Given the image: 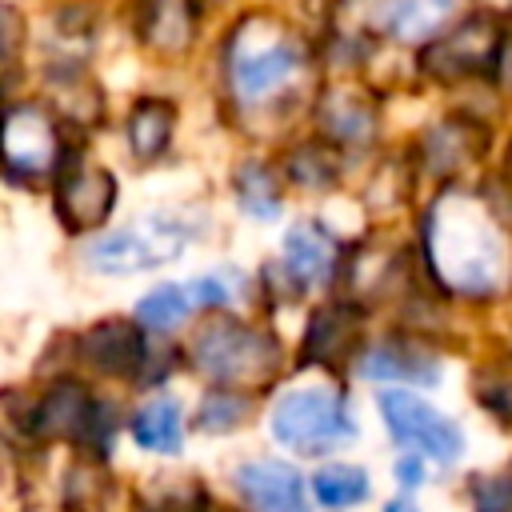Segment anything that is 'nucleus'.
<instances>
[{
    "label": "nucleus",
    "mask_w": 512,
    "mask_h": 512,
    "mask_svg": "<svg viewBox=\"0 0 512 512\" xmlns=\"http://www.w3.org/2000/svg\"><path fill=\"white\" fill-rule=\"evenodd\" d=\"M368 408L392 452L424 456L436 468V476H460L468 468L472 432L436 396L412 388H380L368 392Z\"/></svg>",
    "instance_id": "1a4fd4ad"
},
{
    "label": "nucleus",
    "mask_w": 512,
    "mask_h": 512,
    "mask_svg": "<svg viewBox=\"0 0 512 512\" xmlns=\"http://www.w3.org/2000/svg\"><path fill=\"white\" fill-rule=\"evenodd\" d=\"M224 496L240 512H316L308 500V468L264 444L224 464Z\"/></svg>",
    "instance_id": "f3484780"
},
{
    "label": "nucleus",
    "mask_w": 512,
    "mask_h": 512,
    "mask_svg": "<svg viewBox=\"0 0 512 512\" xmlns=\"http://www.w3.org/2000/svg\"><path fill=\"white\" fill-rule=\"evenodd\" d=\"M124 20L140 56L160 68L200 64L216 28L200 0H124Z\"/></svg>",
    "instance_id": "2eb2a0df"
},
{
    "label": "nucleus",
    "mask_w": 512,
    "mask_h": 512,
    "mask_svg": "<svg viewBox=\"0 0 512 512\" xmlns=\"http://www.w3.org/2000/svg\"><path fill=\"white\" fill-rule=\"evenodd\" d=\"M508 460H512V456H508Z\"/></svg>",
    "instance_id": "79ce46f5"
},
{
    "label": "nucleus",
    "mask_w": 512,
    "mask_h": 512,
    "mask_svg": "<svg viewBox=\"0 0 512 512\" xmlns=\"http://www.w3.org/2000/svg\"><path fill=\"white\" fill-rule=\"evenodd\" d=\"M372 316L356 308L344 296L312 300L296 324L288 328L292 340V368L296 372H324V376H348L352 356L360 352L364 336L372 332Z\"/></svg>",
    "instance_id": "4468645a"
},
{
    "label": "nucleus",
    "mask_w": 512,
    "mask_h": 512,
    "mask_svg": "<svg viewBox=\"0 0 512 512\" xmlns=\"http://www.w3.org/2000/svg\"><path fill=\"white\" fill-rule=\"evenodd\" d=\"M224 200H228V212L240 224L280 228L296 212V200H292V192L280 176L276 148L236 144L228 164H224Z\"/></svg>",
    "instance_id": "6ab92c4d"
},
{
    "label": "nucleus",
    "mask_w": 512,
    "mask_h": 512,
    "mask_svg": "<svg viewBox=\"0 0 512 512\" xmlns=\"http://www.w3.org/2000/svg\"><path fill=\"white\" fill-rule=\"evenodd\" d=\"M496 172L512 184V116L504 120V128H500V148H496Z\"/></svg>",
    "instance_id": "c9c22d12"
},
{
    "label": "nucleus",
    "mask_w": 512,
    "mask_h": 512,
    "mask_svg": "<svg viewBox=\"0 0 512 512\" xmlns=\"http://www.w3.org/2000/svg\"><path fill=\"white\" fill-rule=\"evenodd\" d=\"M352 236H360V232L340 224L332 204H324V208H296L276 228L272 256L308 292V300H324V296H336V288H340Z\"/></svg>",
    "instance_id": "f8f14e48"
},
{
    "label": "nucleus",
    "mask_w": 512,
    "mask_h": 512,
    "mask_svg": "<svg viewBox=\"0 0 512 512\" xmlns=\"http://www.w3.org/2000/svg\"><path fill=\"white\" fill-rule=\"evenodd\" d=\"M20 40H24V20L16 8L0 4V60H12L20 52Z\"/></svg>",
    "instance_id": "f704fd0d"
},
{
    "label": "nucleus",
    "mask_w": 512,
    "mask_h": 512,
    "mask_svg": "<svg viewBox=\"0 0 512 512\" xmlns=\"http://www.w3.org/2000/svg\"><path fill=\"white\" fill-rule=\"evenodd\" d=\"M52 212L60 220V228L76 240H92L104 228H112L116 208H120V176L92 160L88 148H80L60 176L52 180Z\"/></svg>",
    "instance_id": "aec40b11"
},
{
    "label": "nucleus",
    "mask_w": 512,
    "mask_h": 512,
    "mask_svg": "<svg viewBox=\"0 0 512 512\" xmlns=\"http://www.w3.org/2000/svg\"><path fill=\"white\" fill-rule=\"evenodd\" d=\"M260 412H264V396L256 392L196 384V396L188 400V428H192V440L228 444L248 432H260Z\"/></svg>",
    "instance_id": "a878e982"
},
{
    "label": "nucleus",
    "mask_w": 512,
    "mask_h": 512,
    "mask_svg": "<svg viewBox=\"0 0 512 512\" xmlns=\"http://www.w3.org/2000/svg\"><path fill=\"white\" fill-rule=\"evenodd\" d=\"M508 20L512 16L492 4H468L440 36L408 52V88L424 100H452L468 88L488 84Z\"/></svg>",
    "instance_id": "6e6552de"
},
{
    "label": "nucleus",
    "mask_w": 512,
    "mask_h": 512,
    "mask_svg": "<svg viewBox=\"0 0 512 512\" xmlns=\"http://www.w3.org/2000/svg\"><path fill=\"white\" fill-rule=\"evenodd\" d=\"M276 164H280V176L296 208H324L352 192V176H356L352 164L336 148H328L320 136H312L308 128L276 144Z\"/></svg>",
    "instance_id": "5701e85b"
},
{
    "label": "nucleus",
    "mask_w": 512,
    "mask_h": 512,
    "mask_svg": "<svg viewBox=\"0 0 512 512\" xmlns=\"http://www.w3.org/2000/svg\"><path fill=\"white\" fill-rule=\"evenodd\" d=\"M220 492L192 468H160L128 492V512H208Z\"/></svg>",
    "instance_id": "c85d7f7f"
},
{
    "label": "nucleus",
    "mask_w": 512,
    "mask_h": 512,
    "mask_svg": "<svg viewBox=\"0 0 512 512\" xmlns=\"http://www.w3.org/2000/svg\"><path fill=\"white\" fill-rule=\"evenodd\" d=\"M376 512H424V504L416 496H400V492H388L384 500H376Z\"/></svg>",
    "instance_id": "e433bc0d"
},
{
    "label": "nucleus",
    "mask_w": 512,
    "mask_h": 512,
    "mask_svg": "<svg viewBox=\"0 0 512 512\" xmlns=\"http://www.w3.org/2000/svg\"><path fill=\"white\" fill-rule=\"evenodd\" d=\"M208 512H240V508H236V504H232V500H228V496L220 492V496L212 500V508H208Z\"/></svg>",
    "instance_id": "58836bf2"
},
{
    "label": "nucleus",
    "mask_w": 512,
    "mask_h": 512,
    "mask_svg": "<svg viewBox=\"0 0 512 512\" xmlns=\"http://www.w3.org/2000/svg\"><path fill=\"white\" fill-rule=\"evenodd\" d=\"M244 4H252V0H200V8L208 12V20H212V24L228 20V16H232V12H240Z\"/></svg>",
    "instance_id": "4c0bfd02"
},
{
    "label": "nucleus",
    "mask_w": 512,
    "mask_h": 512,
    "mask_svg": "<svg viewBox=\"0 0 512 512\" xmlns=\"http://www.w3.org/2000/svg\"><path fill=\"white\" fill-rule=\"evenodd\" d=\"M408 240L420 280L456 312L480 324L512 312V184L496 168L424 192Z\"/></svg>",
    "instance_id": "f03ea898"
},
{
    "label": "nucleus",
    "mask_w": 512,
    "mask_h": 512,
    "mask_svg": "<svg viewBox=\"0 0 512 512\" xmlns=\"http://www.w3.org/2000/svg\"><path fill=\"white\" fill-rule=\"evenodd\" d=\"M200 64L220 128L256 148L296 136L324 80L316 32L280 0H252L220 20Z\"/></svg>",
    "instance_id": "f257e3e1"
},
{
    "label": "nucleus",
    "mask_w": 512,
    "mask_h": 512,
    "mask_svg": "<svg viewBox=\"0 0 512 512\" xmlns=\"http://www.w3.org/2000/svg\"><path fill=\"white\" fill-rule=\"evenodd\" d=\"M84 148L48 100H16L0 112V172L20 184H48Z\"/></svg>",
    "instance_id": "ddd939ff"
},
{
    "label": "nucleus",
    "mask_w": 512,
    "mask_h": 512,
    "mask_svg": "<svg viewBox=\"0 0 512 512\" xmlns=\"http://www.w3.org/2000/svg\"><path fill=\"white\" fill-rule=\"evenodd\" d=\"M464 4H484V0H464Z\"/></svg>",
    "instance_id": "a19ab883"
},
{
    "label": "nucleus",
    "mask_w": 512,
    "mask_h": 512,
    "mask_svg": "<svg viewBox=\"0 0 512 512\" xmlns=\"http://www.w3.org/2000/svg\"><path fill=\"white\" fill-rule=\"evenodd\" d=\"M128 316L148 332V336H168V340H180L200 316H196V304L188 296V284L184 280H152L128 308Z\"/></svg>",
    "instance_id": "c756f323"
},
{
    "label": "nucleus",
    "mask_w": 512,
    "mask_h": 512,
    "mask_svg": "<svg viewBox=\"0 0 512 512\" xmlns=\"http://www.w3.org/2000/svg\"><path fill=\"white\" fill-rule=\"evenodd\" d=\"M416 284L420 268L408 228H364L360 236H352L336 296L352 300L372 320H384Z\"/></svg>",
    "instance_id": "9b49d317"
},
{
    "label": "nucleus",
    "mask_w": 512,
    "mask_h": 512,
    "mask_svg": "<svg viewBox=\"0 0 512 512\" xmlns=\"http://www.w3.org/2000/svg\"><path fill=\"white\" fill-rule=\"evenodd\" d=\"M152 352V336L128 316V312H112L92 320L88 328H80L72 336V364L80 376H88L92 384H116L136 392L144 364Z\"/></svg>",
    "instance_id": "a211bd4d"
},
{
    "label": "nucleus",
    "mask_w": 512,
    "mask_h": 512,
    "mask_svg": "<svg viewBox=\"0 0 512 512\" xmlns=\"http://www.w3.org/2000/svg\"><path fill=\"white\" fill-rule=\"evenodd\" d=\"M464 8V0H340L332 20L360 24L384 52L408 56L440 36Z\"/></svg>",
    "instance_id": "dca6fc26"
},
{
    "label": "nucleus",
    "mask_w": 512,
    "mask_h": 512,
    "mask_svg": "<svg viewBox=\"0 0 512 512\" xmlns=\"http://www.w3.org/2000/svg\"><path fill=\"white\" fill-rule=\"evenodd\" d=\"M456 356L440 344H428L388 320H376L372 332L364 336L360 352L348 364V380L360 392H380V388H412L440 396L448 388Z\"/></svg>",
    "instance_id": "9d476101"
},
{
    "label": "nucleus",
    "mask_w": 512,
    "mask_h": 512,
    "mask_svg": "<svg viewBox=\"0 0 512 512\" xmlns=\"http://www.w3.org/2000/svg\"><path fill=\"white\" fill-rule=\"evenodd\" d=\"M348 196H352L364 228H408V220L416 216V208L424 200V184L416 180L404 148L392 144L352 176Z\"/></svg>",
    "instance_id": "412c9836"
},
{
    "label": "nucleus",
    "mask_w": 512,
    "mask_h": 512,
    "mask_svg": "<svg viewBox=\"0 0 512 512\" xmlns=\"http://www.w3.org/2000/svg\"><path fill=\"white\" fill-rule=\"evenodd\" d=\"M216 228V216L200 200L184 204H156L144 208L100 236L80 244V264L84 272L100 280H132V276H152L172 264H180L204 236Z\"/></svg>",
    "instance_id": "39448f33"
},
{
    "label": "nucleus",
    "mask_w": 512,
    "mask_h": 512,
    "mask_svg": "<svg viewBox=\"0 0 512 512\" xmlns=\"http://www.w3.org/2000/svg\"><path fill=\"white\" fill-rule=\"evenodd\" d=\"M124 436L132 440V448L140 456L176 464L184 460L188 444H192V428H188V400L176 388H156V392H140L128 404L124 416Z\"/></svg>",
    "instance_id": "393cba45"
},
{
    "label": "nucleus",
    "mask_w": 512,
    "mask_h": 512,
    "mask_svg": "<svg viewBox=\"0 0 512 512\" xmlns=\"http://www.w3.org/2000/svg\"><path fill=\"white\" fill-rule=\"evenodd\" d=\"M488 88L492 96L512 112V20L504 28V40L496 48V60H492V72H488Z\"/></svg>",
    "instance_id": "72a5a7b5"
},
{
    "label": "nucleus",
    "mask_w": 512,
    "mask_h": 512,
    "mask_svg": "<svg viewBox=\"0 0 512 512\" xmlns=\"http://www.w3.org/2000/svg\"><path fill=\"white\" fill-rule=\"evenodd\" d=\"M500 128L496 120L456 104V100H428L424 112H416L412 124L400 128V148L424 184L432 188H452V184H472L484 172L496 168V148H500Z\"/></svg>",
    "instance_id": "423d86ee"
},
{
    "label": "nucleus",
    "mask_w": 512,
    "mask_h": 512,
    "mask_svg": "<svg viewBox=\"0 0 512 512\" xmlns=\"http://www.w3.org/2000/svg\"><path fill=\"white\" fill-rule=\"evenodd\" d=\"M260 444L312 468L332 456H352L364 444L360 388L348 376L288 372L260 412Z\"/></svg>",
    "instance_id": "7ed1b4c3"
},
{
    "label": "nucleus",
    "mask_w": 512,
    "mask_h": 512,
    "mask_svg": "<svg viewBox=\"0 0 512 512\" xmlns=\"http://www.w3.org/2000/svg\"><path fill=\"white\" fill-rule=\"evenodd\" d=\"M464 512H512V460L468 464L456 476Z\"/></svg>",
    "instance_id": "2f4dec72"
},
{
    "label": "nucleus",
    "mask_w": 512,
    "mask_h": 512,
    "mask_svg": "<svg viewBox=\"0 0 512 512\" xmlns=\"http://www.w3.org/2000/svg\"><path fill=\"white\" fill-rule=\"evenodd\" d=\"M184 376L268 396L292 372L288 328L260 312L200 316L184 336Z\"/></svg>",
    "instance_id": "20e7f679"
},
{
    "label": "nucleus",
    "mask_w": 512,
    "mask_h": 512,
    "mask_svg": "<svg viewBox=\"0 0 512 512\" xmlns=\"http://www.w3.org/2000/svg\"><path fill=\"white\" fill-rule=\"evenodd\" d=\"M304 128L336 148L352 164V172H360L400 140L396 92H388L372 76H324L312 92Z\"/></svg>",
    "instance_id": "0eeeda50"
},
{
    "label": "nucleus",
    "mask_w": 512,
    "mask_h": 512,
    "mask_svg": "<svg viewBox=\"0 0 512 512\" xmlns=\"http://www.w3.org/2000/svg\"><path fill=\"white\" fill-rule=\"evenodd\" d=\"M184 108L172 92H136L120 112V148L124 160L140 172H156L176 160L180 152Z\"/></svg>",
    "instance_id": "4be33fe9"
},
{
    "label": "nucleus",
    "mask_w": 512,
    "mask_h": 512,
    "mask_svg": "<svg viewBox=\"0 0 512 512\" xmlns=\"http://www.w3.org/2000/svg\"><path fill=\"white\" fill-rule=\"evenodd\" d=\"M308 500L316 512H364L376 508V472L356 456H332L308 468Z\"/></svg>",
    "instance_id": "bb28decb"
},
{
    "label": "nucleus",
    "mask_w": 512,
    "mask_h": 512,
    "mask_svg": "<svg viewBox=\"0 0 512 512\" xmlns=\"http://www.w3.org/2000/svg\"><path fill=\"white\" fill-rule=\"evenodd\" d=\"M436 468L416 456V452H392L388 456V492H400V496H424L432 484H436Z\"/></svg>",
    "instance_id": "473e14b6"
},
{
    "label": "nucleus",
    "mask_w": 512,
    "mask_h": 512,
    "mask_svg": "<svg viewBox=\"0 0 512 512\" xmlns=\"http://www.w3.org/2000/svg\"><path fill=\"white\" fill-rule=\"evenodd\" d=\"M464 392L476 416L512 440V336H496L492 324H484L476 348L464 356Z\"/></svg>",
    "instance_id": "b1692460"
},
{
    "label": "nucleus",
    "mask_w": 512,
    "mask_h": 512,
    "mask_svg": "<svg viewBox=\"0 0 512 512\" xmlns=\"http://www.w3.org/2000/svg\"><path fill=\"white\" fill-rule=\"evenodd\" d=\"M60 496L72 512H112V504L120 496V480L112 472V460L76 452V460L64 472Z\"/></svg>",
    "instance_id": "7c9ffc66"
},
{
    "label": "nucleus",
    "mask_w": 512,
    "mask_h": 512,
    "mask_svg": "<svg viewBox=\"0 0 512 512\" xmlns=\"http://www.w3.org/2000/svg\"><path fill=\"white\" fill-rule=\"evenodd\" d=\"M188 296L196 304V316H220V312H256V272L252 264L220 260L188 280Z\"/></svg>",
    "instance_id": "cd10ccee"
},
{
    "label": "nucleus",
    "mask_w": 512,
    "mask_h": 512,
    "mask_svg": "<svg viewBox=\"0 0 512 512\" xmlns=\"http://www.w3.org/2000/svg\"><path fill=\"white\" fill-rule=\"evenodd\" d=\"M484 4H492V8H500L504 16H512V0H484Z\"/></svg>",
    "instance_id": "ea45409f"
}]
</instances>
